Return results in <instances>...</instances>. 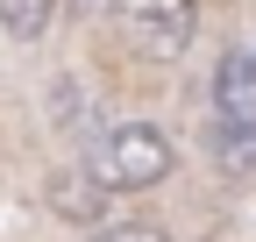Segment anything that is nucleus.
I'll return each instance as SVG.
<instances>
[{
    "instance_id": "nucleus-2",
    "label": "nucleus",
    "mask_w": 256,
    "mask_h": 242,
    "mask_svg": "<svg viewBox=\"0 0 256 242\" xmlns=\"http://www.w3.org/2000/svg\"><path fill=\"white\" fill-rule=\"evenodd\" d=\"M114 22L136 57H150V64H171V57L192 43V22H200V8L192 0H114Z\"/></svg>"
},
{
    "instance_id": "nucleus-6",
    "label": "nucleus",
    "mask_w": 256,
    "mask_h": 242,
    "mask_svg": "<svg viewBox=\"0 0 256 242\" xmlns=\"http://www.w3.org/2000/svg\"><path fill=\"white\" fill-rule=\"evenodd\" d=\"M214 157L228 164V171H256V136H242V128H214Z\"/></svg>"
},
{
    "instance_id": "nucleus-5",
    "label": "nucleus",
    "mask_w": 256,
    "mask_h": 242,
    "mask_svg": "<svg viewBox=\"0 0 256 242\" xmlns=\"http://www.w3.org/2000/svg\"><path fill=\"white\" fill-rule=\"evenodd\" d=\"M50 22H57V0H0V28L14 43H36Z\"/></svg>"
},
{
    "instance_id": "nucleus-4",
    "label": "nucleus",
    "mask_w": 256,
    "mask_h": 242,
    "mask_svg": "<svg viewBox=\"0 0 256 242\" xmlns=\"http://www.w3.org/2000/svg\"><path fill=\"white\" fill-rule=\"evenodd\" d=\"M100 206H107V192L92 186V171H86V164L50 178V214H64V221H100Z\"/></svg>"
},
{
    "instance_id": "nucleus-7",
    "label": "nucleus",
    "mask_w": 256,
    "mask_h": 242,
    "mask_svg": "<svg viewBox=\"0 0 256 242\" xmlns=\"http://www.w3.org/2000/svg\"><path fill=\"white\" fill-rule=\"evenodd\" d=\"M100 242H171L164 228H142V221H128V228H107Z\"/></svg>"
},
{
    "instance_id": "nucleus-1",
    "label": "nucleus",
    "mask_w": 256,
    "mask_h": 242,
    "mask_svg": "<svg viewBox=\"0 0 256 242\" xmlns=\"http://www.w3.org/2000/svg\"><path fill=\"white\" fill-rule=\"evenodd\" d=\"M171 164H178V150H171V136L156 128V121H121V128H107L92 142V157H86V171H92L100 192H150V186L171 178Z\"/></svg>"
},
{
    "instance_id": "nucleus-3",
    "label": "nucleus",
    "mask_w": 256,
    "mask_h": 242,
    "mask_svg": "<svg viewBox=\"0 0 256 242\" xmlns=\"http://www.w3.org/2000/svg\"><path fill=\"white\" fill-rule=\"evenodd\" d=\"M214 128L256 136V57L249 50H228L214 64Z\"/></svg>"
}]
</instances>
